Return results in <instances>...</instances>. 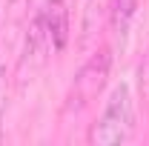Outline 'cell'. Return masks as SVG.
Instances as JSON below:
<instances>
[{"instance_id":"obj_1","label":"cell","mask_w":149,"mask_h":146,"mask_svg":"<svg viewBox=\"0 0 149 146\" xmlns=\"http://www.w3.org/2000/svg\"><path fill=\"white\" fill-rule=\"evenodd\" d=\"M132 126H135V100H132L129 86L120 83L112 89L109 100L100 112V120L92 129V143H100V146L123 143L129 138Z\"/></svg>"},{"instance_id":"obj_2","label":"cell","mask_w":149,"mask_h":146,"mask_svg":"<svg viewBox=\"0 0 149 146\" xmlns=\"http://www.w3.org/2000/svg\"><path fill=\"white\" fill-rule=\"evenodd\" d=\"M109 66H112L109 49L95 52V55L83 63V69L77 72L74 86H72V106H86V103H92L95 97H97V92L103 89V83H106V77H109Z\"/></svg>"},{"instance_id":"obj_3","label":"cell","mask_w":149,"mask_h":146,"mask_svg":"<svg viewBox=\"0 0 149 146\" xmlns=\"http://www.w3.org/2000/svg\"><path fill=\"white\" fill-rule=\"evenodd\" d=\"M37 17L43 23L46 40H52V46L60 52L66 46V40H69V12H66L63 0H46L43 3V12Z\"/></svg>"},{"instance_id":"obj_4","label":"cell","mask_w":149,"mask_h":146,"mask_svg":"<svg viewBox=\"0 0 149 146\" xmlns=\"http://www.w3.org/2000/svg\"><path fill=\"white\" fill-rule=\"evenodd\" d=\"M132 0H118V12H115V29H118V35H126V29H129V17H132Z\"/></svg>"},{"instance_id":"obj_5","label":"cell","mask_w":149,"mask_h":146,"mask_svg":"<svg viewBox=\"0 0 149 146\" xmlns=\"http://www.w3.org/2000/svg\"><path fill=\"white\" fill-rule=\"evenodd\" d=\"M6 115V69L0 66V120Z\"/></svg>"}]
</instances>
